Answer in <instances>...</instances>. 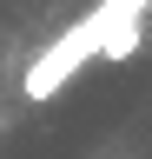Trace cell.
I'll list each match as a JSON object with an SVG mask.
<instances>
[{
	"instance_id": "6da1fadb",
	"label": "cell",
	"mask_w": 152,
	"mask_h": 159,
	"mask_svg": "<svg viewBox=\"0 0 152 159\" xmlns=\"http://www.w3.org/2000/svg\"><path fill=\"white\" fill-rule=\"evenodd\" d=\"M139 33H145V27H139V20H119V27H112V33H106V47H99V53H106V60H126L132 47H139Z\"/></svg>"
}]
</instances>
